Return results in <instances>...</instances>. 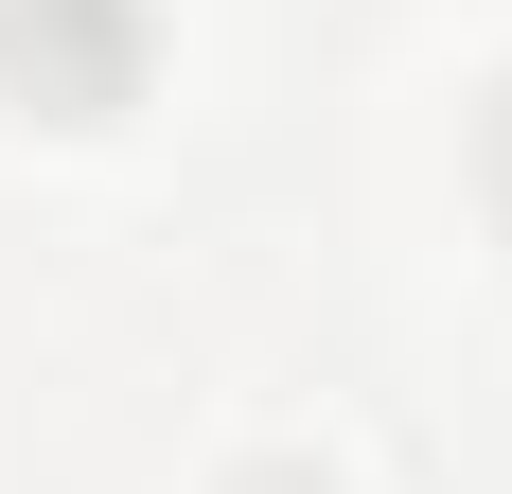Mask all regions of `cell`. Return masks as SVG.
<instances>
[{
    "mask_svg": "<svg viewBox=\"0 0 512 494\" xmlns=\"http://www.w3.org/2000/svg\"><path fill=\"white\" fill-rule=\"evenodd\" d=\"M0 89L36 124H124L142 106V0H0Z\"/></svg>",
    "mask_w": 512,
    "mask_h": 494,
    "instance_id": "cell-1",
    "label": "cell"
},
{
    "mask_svg": "<svg viewBox=\"0 0 512 494\" xmlns=\"http://www.w3.org/2000/svg\"><path fill=\"white\" fill-rule=\"evenodd\" d=\"M477 177H495V230H512V89H495V124H477Z\"/></svg>",
    "mask_w": 512,
    "mask_h": 494,
    "instance_id": "cell-2",
    "label": "cell"
}]
</instances>
